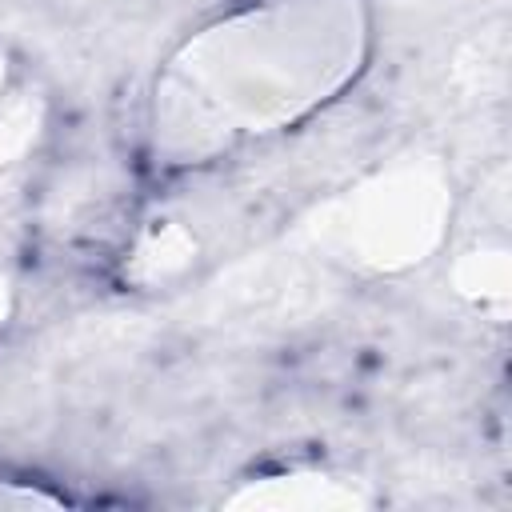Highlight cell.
<instances>
[{
	"mask_svg": "<svg viewBox=\"0 0 512 512\" xmlns=\"http://www.w3.org/2000/svg\"><path fill=\"white\" fill-rule=\"evenodd\" d=\"M4 84H8V60H4V52H0V96H4Z\"/></svg>",
	"mask_w": 512,
	"mask_h": 512,
	"instance_id": "9c48e42d",
	"label": "cell"
},
{
	"mask_svg": "<svg viewBox=\"0 0 512 512\" xmlns=\"http://www.w3.org/2000/svg\"><path fill=\"white\" fill-rule=\"evenodd\" d=\"M8 312H12V284L8 276H0V324L8 320Z\"/></svg>",
	"mask_w": 512,
	"mask_h": 512,
	"instance_id": "ba28073f",
	"label": "cell"
},
{
	"mask_svg": "<svg viewBox=\"0 0 512 512\" xmlns=\"http://www.w3.org/2000/svg\"><path fill=\"white\" fill-rule=\"evenodd\" d=\"M64 496L32 484V480H0V512H32V508H60Z\"/></svg>",
	"mask_w": 512,
	"mask_h": 512,
	"instance_id": "52a82bcc",
	"label": "cell"
},
{
	"mask_svg": "<svg viewBox=\"0 0 512 512\" xmlns=\"http://www.w3.org/2000/svg\"><path fill=\"white\" fill-rule=\"evenodd\" d=\"M188 256H192V240H188L184 232H176V228H164V232L156 236V244H152V248H144V256H136V260L152 264L148 280H156V276L164 280L168 272L184 268V264H188Z\"/></svg>",
	"mask_w": 512,
	"mask_h": 512,
	"instance_id": "8992f818",
	"label": "cell"
},
{
	"mask_svg": "<svg viewBox=\"0 0 512 512\" xmlns=\"http://www.w3.org/2000/svg\"><path fill=\"white\" fill-rule=\"evenodd\" d=\"M372 492L356 476H340L328 468H288L244 480L224 508H256V512H356L368 508Z\"/></svg>",
	"mask_w": 512,
	"mask_h": 512,
	"instance_id": "3957f363",
	"label": "cell"
},
{
	"mask_svg": "<svg viewBox=\"0 0 512 512\" xmlns=\"http://www.w3.org/2000/svg\"><path fill=\"white\" fill-rule=\"evenodd\" d=\"M456 292L480 308L504 312L508 304V252L504 248H472L456 260Z\"/></svg>",
	"mask_w": 512,
	"mask_h": 512,
	"instance_id": "277c9868",
	"label": "cell"
},
{
	"mask_svg": "<svg viewBox=\"0 0 512 512\" xmlns=\"http://www.w3.org/2000/svg\"><path fill=\"white\" fill-rule=\"evenodd\" d=\"M368 0H252L208 20L160 64L148 148L200 168L332 104L368 64Z\"/></svg>",
	"mask_w": 512,
	"mask_h": 512,
	"instance_id": "6da1fadb",
	"label": "cell"
},
{
	"mask_svg": "<svg viewBox=\"0 0 512 512\" xmlns=\"http://www.w3.org/2000/svg\"><path fill=\"white\" fill-rule=\"evenodd\" d=\"M452 188L436 160H396L324 212V240L364 272H404L444 240Z\"/></svg>",
	"mask_w": 512,
	"mask_h": 512,
	"instance_id": "7a4b0ae2",
	"label": "cell"
},
{
	"mask_svg": "<svg viewBox=\"0 0 512 512\" xmlns=\"http://www.w3.org/2000/svg\"><path fill=\"white\" fill-rule=\"evenodd\" d=\"M44 128L40 96H0V168L20 164Z\"/></svg>",
	"mask_w": 512,
	"mask_h": 512,
	"instance_id": "5b68a950",
	"label": "cell"
}]
</instances>
